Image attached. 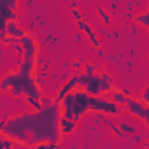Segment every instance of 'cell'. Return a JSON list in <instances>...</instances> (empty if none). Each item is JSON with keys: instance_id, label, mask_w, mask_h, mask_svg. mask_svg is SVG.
<instances>
[{"instance_id": "obj_1", "label": "cell", "mask_w": 149, "mask_h": 149, "mask_svg": "<svg viewBox=\"0 0 149 149\" xmlns=\"http://www.w3.org/2000/svg\"><path fill=\"white\" fill-rule=\"evenodd\" d=\"M61 105L54 102L47 107L33 109L32 112H23L13 116L0 125V132L9 135L21 147H39L44 142H61L60 133Z\"/></svg>"}, {"instance_id": "obj_2", "label": "cell", "mask_w": 149, "mask_h": 149, "mask_svg": "<svg viewBox=\"0 0 149 149\" xmlns=\"http://www.w3.org/2000/svg\"><path fill=\"white\" fill-rule=\"evenodd\" d=\"M13 97H25L26 104L32 109H40V98H42V90L39 81L33 77V74H26V72H13V84L9 88V91Z\"/></svg>"}, {"instance_id": "obj_3", "label": "cell", "mask_w": 149, "mask_h": 149, "mask_svg": "<svg viewBox=\"0 0 149 149\" xmlns=\"http://www.w3.org/2000/svg\"><path fill=\"white\" fill-rule=\"evenodd\" d=\"M60 105L63 116L79 121L86 112H91V95L83 88H76L61 98Z\"/></svg>"}, {"instance_id": "obj_4", "label": "cell", "mask_w": 149, "mask_h": 149, "mask_svg": "<svg viewBox=\"0 0 149 149\" xmlns=\"http://www.w3.org/2000/svg\"><path fill=\"white\" fill-rule=\"evenodd\" d=\"M79 88L86 90L90 95H109L112 91V83L107 81L104 76H102V72L100 74H84L81 70L79 74Z\"/></svg>"}, {"instance_id": "obj_5", "label": "cell", "mask_w": 149, "mask_h": 149, "mask_svg": "<svg viewBox=\"0 0 149 149\" xmlns=\"http://www.w3.org/2000/svg\"><path fill=\"white\" fill-rule=\"evenodd\" d=\"M91 112L118 118L125 112V107L111 98H105V95H91Z\"/></svg>"}, {"instance_id": "obj_6", "label": "cell", "mask_w": 149, "mask_h": 149, "mask_svg": "<svg viewBox=\"0 0 149 149\" xmlns=\"http://www.w3.org/2000/svg\"><path fill=\"white\" fill-rule=\"evenodd\" d=\"M125 109L137 119L144 121L146 126L149 128V104H146L142 98H133L132 95L126 98V104H125Z\"/></svg>"}, {"instance_id": "obj_7", "label": "cell", "mask_w": 149, "mask_h": 149, "mask_svg": "<svg viewBox=\"0 0 149 149\" xmlns=\"http://www.w3.org/2000/svg\"><path fill=\"white\" fill-rule=\"evenodd\" d=\"M77 28H79V32L81 33H84V37L91 42V46L93 47H102V42H100V39H98V35H97V32L90 26V23H86L84 19H81V21H77Z\"/></svg>"}, {"instance_id": "obj_8", "label": "cell", "mask_w": 149, "mask_h": 149, "mask_svg": "<svg viewBox=\"0 0 149 149\" xmlns=\"http://www.w3.org/2000/svg\"><path fill=\"white\" fill-rule=\"evenodd\" d=\"M79 74L81 72H77V74H74V76L58 90V93H56V97H54V102H61V98L67 95V93H70L72 90H76V88H79Z\"/></svg>"}, {"instance_id": "obj_9", "label": "cell", "mask_w": 149, "mask_h": 149, "mask_svg": "<svg viewBox=\"0 0 149 149\" xmlns=\"http://www.w3.org/2000/svg\"><path fill=\"white\" fill-rule=\"evenodd\" d=\"M2 30H6V33H7L9 37H13V39H16V40H21V39L26 35V32L18 25V21H16V19H13V21L6 23V25L2 26Z\"/></svg>"}, {"instance_id": "obj_10", "label": "cell", "mask_w": 149, "mask_h": 149, "mask_svg": "<svg viewBox=\"0 0 149 149\" xmlns=\"http://www.w3.org/2000/svg\"><path fill=\"white\" fill-rule=\"evenodd\" d=\"M76 128H77V121L76 119L61 114V119H60V133H61V137L72 135L74 132H76Z\"/></svg>"}, {"instance_id": "obj_11", "label": "cell", "mask_w": 149, "mask_h": 149, "mask_svg": "<svg viewBox=\"0 0 149 149\" xmlns=\"http://www.w3.org/2000/svg\"><path fill=\"white\" fill-rule=\"evenodd\" d=\"M111 95V100H114L116 104H119V105H123L125 107V104H126V98H128V95L123 91V90H118V88H112V91L109 93Z\"/></svg>"}, {"instance_id": "obj_12", "label": "cell", "mask_w": 149, "mask_h": 149, "mask_svg": "<svg viewBox=\"0 0 149 149\" xmlns=\"http://www.w3.org/2000/svg\"><path fill=\"white\" fill-rule=\"evenodd\" d=\"M133 21H135V23H140V25L146 26L147 32H149V9L144 11V13H140V14H137V16L133 18Z\"/></svg>"}, {"instance_id": "obj_13", "label": "cell", "mask_w": 149, "mask_h": 149, "mask_svg": "<svg viewBox=\"0 0 149 149\" xmlns=\"http://www.w3.org/2000/svg\"><path fill=\"white\" fill-rule=\"evenodd\" d=\"M14 146H18V144H16V140H14L13 137H9V135H4V133H2V140H0V149H9V147H14Z\"/></svg>"}, {"instance_id": "obj_14", "label": "cell", "mask_w": 149, "mask_h": 149, "mask_svg": "<svg viewBox=\"0 0 149 149\" xmlns=\"http://www.w3.org/2000/svg\"><path fill=\"white\" fill-rule=\"evenodd\" d=\"M118 126L126 133V137L135 135V126H133V125H128V123H125V121H119V125H118Z\"/></svg>"}, {"instance_id": "obj_15", "label": "cell", "mask_w": 149, "mask_h": 149, "mask_svg": "<svg viewBox=\"0 0 149 149\" xmlns=\"http://www.w3.org/2000/svg\"><path fill=\"white\" fill-rule=\"evenodd\" d=\"M97 14H98V16L102 18V21H104L105 25H111V21H112V19H111L109 13H107V11H105L104 7H97Z\"/></svg>"}, {"instance_id": "obj_16", "label": "cell", "mask_w": 149, "mask_h": 149, "mask_svg": "<svg viewBox=\"0 0 149 149\" xmlns=\"http://www.w3.org/2000/svg\"><path fill=\"white\" fill-rule=\"evenodd\" d=\"M83 72H84V74H95V72H97V67H95L91 61H86V63L83 65Z\"/></svg>"}, {"instance_id": "obj_17", "label": "cell", "mask_w": 149, "mask_h": 149, "mask_svg": "<svg viewBox=\"0 0 149 149\" xmlns=\"http://www.w3.org/2000/svg\"><path fill=\"white\" fill-rule=\"evenodd\" d=\"M51 104H54V98H51V97H47V95H42L40 105H42V107H47V105H51Z\"/></svg>"}, {"instance_id": "obj_18", "label": "cell", "mask_w": 149, "mask_h": 149, "mask_svg": "<svg viewBox=\"0 0 149 149\" xmlns=\"http://www.w3.org/2000/svg\"><path fill=\"white\" fill-rule=\"evenodd\" d=\"M83 65H84V63H83V61H79V60H74V61L70 63V67H72L74 70H83Z\"/></svg>"}, {"instance_id": "obj_19", "label": "cell", "mask_w": 149, "mask_h": 149, "mask_svg": "<svg viewBox=\"0 0 149 149\" xmlns=\"http://www.w3.org/2000/svg\"><path fill=\"white\" fill-rule=\"evenodd\" d=\"M142 100H144L146 104H149V84L142 90Z\"/></svg>"}, {"instance_id": "obj_20", "label": "cell", "mask_w": 149, "mask_h": 149, "mask_svg": "<svg viewBox=\"0 0 149 149\" xmlns=\"http://www.w3.org/2000/svg\"><path fill=\"white\" fill-rule=\"evenodd\" d=\"M102 76H104V77H105V79H107V81H111V83H112V79H114V77H112V76H111V74H109V72H105V70H104V72H102Z\"/></svg>"}, {"instance_id": "obj_21", "label": "cell", "mask_w": 149, "mask_h": 149, "mask_svg": "<svg viewBox=\"0 0 149 149\" xmlns=\"http://www.w3.org/2000/svg\"><path fill=\"white\" fill-rule=\"evenodd\" d=\"M147 147H149V135H147Z\"/></svg>"}]
</instances>
